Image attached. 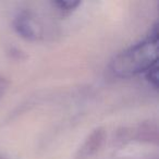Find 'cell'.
Masks as SVG:
<instances>
[{
    "mask_svg": "<svg viewBox=\"0 0 159 159\" xmlns=\"http://www.w3.org/2000/svg\"><path fill=\"white\" fill-rule=\"evenodd\" d=\"M158 24L155 23L141 40L115 56L108 72L115 79H131L145 75L158 66Z\"/></svg>",
    "mask_w": 159,
    "mask_h": 159,
    "instance_id": "obj_1",
    "label": "cell"
},
{
    "mask_svg": "<svg viewBox=\"0 0 159 159\" xmlns=\"http://www.w3.org/2000/svg\"><path fill=\"white\" fill-rule=\"evenodd\" d=\"M0 159H8L7 157H5V156H2V155H0Z\"/></svg>",
    "mask_w": 159,
    "mask_h": 159,
    "instance_id": "obj_5",
    "label": "cell"
},
{
    "mask_svg": "<svg viewBox=\"0 0 159 159\" xmlns=\"http://www.w3.org/2000/svg\"><path fill=\"white\" fill-rule=\"evenodd\" d=\"M102 141H104V131L98 129V130H96L89 136V139H86L83 147L81 148V156L82 157L92 156L102 146Z\"/></svg>",
    "mask_w": 159,
    "mask_h": 159,
    "instance_id": "obj_3",
    "label": "cell"
},
{
    "mask_svg": "<svg viewBox=\"0 0 159 159\" xmlns=\"http://www.w3.org/2000/svg\"><path fill=\"white\" fill-rule=\"evenodd\" d=\"M50 5L60 16H66L71 14L73 11H75L77 9V7L81 6V2L80 1H63V0H59V1H51Z\"/></svg>",
    "mask_w": 159,
    "mask_h": 159,
    "instance_id": "obj_4",
    "label": "cell"
},
{
    "mask_svg": "<svg viewBox=\"0 0 159 159\" xmlns=\"http://www.w3.org/2000/svg\"><path fill=\"white\" fill-rule=\"evenodd\" d=\"M16 32L26 40L37 42L48 35V29L43 20L31 10H21L13 20Z\"/></svg>",
    "mask_w": 159,
    "mask_h": 159,
    "instance_id": "obj_2",
    "label": "cell"
}]
</instances>
